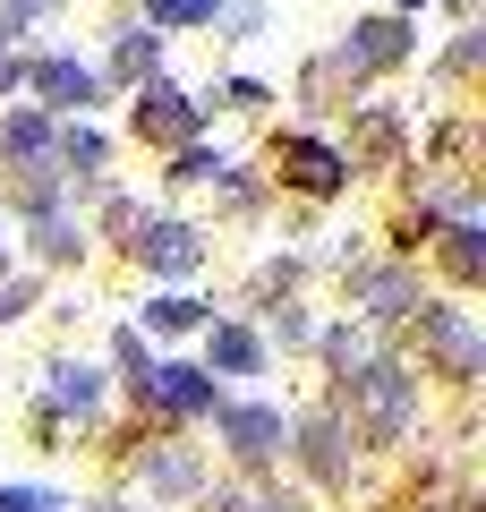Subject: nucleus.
Here are the masks:
<instances>
[{"mask_svg": "<svg viewBox=\"0 0 486 512\" xmlns=\"http://www.w3.org/2000/svg\"><path fill=\"white\" fill-rule=\"evenodd\" d=\"M214 103H231V111H265V103H273V86H256V77H231Z\"/></svg>", "mask_w": 486, "mask_h": 512, "instance_id": "393cba45", "label": "nucleus"}, {"mask_svg": "<svg viewBox=\"0 0 486 512\" xmlns=\"http://www.w3.org/2000/svg\"><path fill=\"white\" fill-rule=\"evenodd\" d=\"M145 487H154V495H188V487H197V461H188V453H154V461H145Z\"/></svg>", "mask_w": 486, "mask_h": 512, "instance_id": "f3484780", "label": "nucleus"}, {"mask_svg": "<svg viewBox=\"0 0 486 512\" xmlns=\"http://www.w3.org/2000/svg\"><path fill=\"white\" fill-rule=\"evenodd\" d=\"M18 77H26V60H18V52H9V43H0V94L18 86Z\"/></svg>", "mask_w": 486, "mask_h": 512, "instance_id": "bb28decb", "label": "nucleus"}, {"mask_svg": "<svg viewBox=\"0 0 486 512\" xmlns=\"http://www.w3.org/2000/svg\"><path fill=\"white\" fill-rule=\"evenodd\" d=\"M128 120H137L145 146H188V137H197V120H205V103H197V94H180V86H162V77H145Z\"/></svg>", "mask_w": 486, "mask_h": 512, "instance_id": "20e7f679", "label": "nucleus"}, {"mask_svg": "<svg viewBox=\"0 0 486 512\" xmlns=\"http://www.w3.org/2000/svg\"><path fill=\"white\" fill-rule=\"evenodd\" d=\"M359 308L393 325V316H418L427 299H418V274H410V265H376V274H359Z\"/></svg>", "mask_w": 486, "mask_h": 512, "instance_id": "9d476101", "label": "nucleus"}, {"mask_svg": "<svg viewBox=\"0 0 486 512\" xmlns=\"http://www.w3.org/2000/svg\"><path fill=\"white\" fill-rule=\"evenodd\" d=\"M342 384H350V410H359V427H367V436H384V444H393L401 427H410L418 376H410L401 359H367L359 376H342Z\"/></svg>", "mask_w": 486, "mask_h": 512, "instance_id": "f257e3e1", "label": "nucleus"}, {"mask_svg": "<svg viewBox=\"0 0 486 512\" xmlns=\"http://www.w3.org/2000/svg\"><path fill=\"white\" fill-rule=\"evenodd\" d=\"M128 248H137V265H154V274H171V282L205 265V231L197 222H137Z\"/></svg>", "mask_w": 486, "mask_h": 512, "instance_id": "0eeeda50", "label": "nucleus"}, {"mask_svg": "<svg viewBox=\"0 0 486 512\" xmlns=\"http://www.w3.org/2000/svg\"><path fill=\"white\" fill-rule=\"evenodd\" d=\"M401 60H410V18H367V26H350V43H342L333 69L342 77H376V69H401Z\"/></svg>", "mask_w": 486, "mask_h": 512, "instance_id": "423d86ee", "label": "nucleus"}, {"mask_svg": "<svg viewBox=\"0 0 486 512\" xmlns=\"http://www.w3.org/2000/svg\"><path fill=\"white\" fill-rule=\"evenodd\" d=\"M214 419H222V444H231L248 470H265V461L282 453V436H290L273 402H214Z\"/></svg>", "mask_w": 486, "mask_h": 512, "instance_id": "39448f33", "label": "nucleus"}, {"mask_svg": "<svg viewBox=\"0 0 486 512\" xmlns=\"http://www.w3.org/2000/svg\"><path fill=\"white\" fill-rule=\"evenodd\" d=\"M273 171H282V188H299V197H342L350 188V154L324 146V137H307V128L273 137Z\"/></svg>", "mask_w": 486, "mask_h": 512, "instance_id": "f03ea898", "label": "nucleus"}, {"mask_svg": "<svg viewBox=\"0 0 486 512\" xmlns=\"http://www.w3.org/2000/svg\"><path fill=\"white\" fill-rule=\"evenodd\" d=\"M145 325L154 333H188V325H205V308L188 291H162V299H145Z\"/></svg>", "mask_w": 486, "mask_h": 512, "instance_id": "dca6fc26", "label": "nucleus"}, {"mask_svg": "<svg viewBox=\"0 0 486 512\" xmlns=\"http://www.w3.org/2000/svg\"><path fill=\"white\" fill-rule=\"evenodd\" d=\"M137 402L171 410V419H205L222 393H214V367H197V359H154V367H145V384H137Z\"/></svg>", "mask_w": 486, "mask_h": 512, "instance_id": "7ed1b4c3", "label": "nucleus"}, {"mask_svg": "<svg viewBox=\"0 0 486 512\" xmlns=\"http://www.w3.org/2000/svg\"><path fill=\"white\" fill-rule=\"evenodd\" d=\"M111 359H120V376H128V384H145V367H154V350H145V333L128 325V333H111Z\"/></svg>", "mask_w": 486, "mask_h": 512, "instance_id": "412c9836", "label": "nucleus"}, {"mask_svg": "<svg viewBox=\"0 0 486 512\" xmlns=\"http://www.w3.org/2000/svg\"><path fill=\"white\" fill-rule=\"evenodd\" d=\"M94 402H103V376H94L86 359H60L52 367V410H77V419H86Z\"/></svg>", "mask_w": 486, "mask_h": 512, "instance_id": "ddd939ff", "label": "nucleus"}, {"mask_svg": "<svg viewBox=\"0 0 486 512\" xmlns=\"http://www.w3.org/2000/svg\"><path fill=\"white\" fill-rule=\"evenodd\" d=\"M214 367L222 376H256V367H265V342H256L248 325H214Z\"/></svg>", "mask_w": 486, "mask_h": 512, "instance_id": "2eb2a0df", "label": "nucleus"}, {"mask_svg": "<svg viewBox=\"0 0 486 512\" xmlns=\"http://www.w3.org/2000/svg\"><path fill=\"white\" fill-rule=\"evenodd\" d=\"M103 154H111V146L94 137V128H69V137H60V171H69V163H77V171H103Z\"/></svg>", "mask_w": 486, "mask_h": 512, "instance_id": "aec40b11", "label": "nucleus"}, {"mask_svg": "<svg viewBox=\"0 0 486 512\" xmlns=\"http://www.w3.org/2000/svg\"><path fill=\"white\" fill-rule=\"evenodd\" d=\"M171 180H222V154H205V146H180V163H171Z\"/></svg>", "mask_w": 486, "mask_h": 512, "instance_id": "b1692460", "label": "nucleus"}, {"mask_svg": "<svg viewBox=\"0 0 486 512\" xmlns=\"http://www.w3.org/2000/svg\"><path fill=\"white\" fill-rule=\"evenodd\" d=\"M222 0H154V26H205Z\"/></svg>", "mask_w": 486, "mask_h": 512, "instance_id": "4be33fe9", "label": "nucleus"}, {"mask_svg": "<svg viewBox=\"0 0 486 512\" xmlns=\"http://www.w3.org/2000/svg\"><path fill=\"white\" fill-rule=\"evenodd\" d=\"M0 512H69L52 487H0Z\"/></svg>", "mask_w": 486, "mask_h": 512, "instance_id": "5701e85b", "label": "nucleus"}, {"mask_svg": "<svg viewBox=\"0 0 486 512\" xmlns=\"http://www.w3.org/2000/svg\"><path fill=\"white\" fill-rule=\"evenodd\" d=\"M324 359H333V376H359V367H367V333L333 325V333H324Z\"/></svg>", "mask_w": 486, "mask_h": 512, "instance_id": "6ab92c4d", "label": "nucleus"}, {"mask_svg": "<svg viewBox=\"0 0 486 512\" xmlns=\"http://www.w3.org/2000/svg\"><path fill=\"white\" fill-rule=\"evenodd\" d=\"M410 9H427V0H393V18H410Z\"/></svg>", "mask_w": 486, "mask_h": 512, "instance_id": "cd10ccee", "label": "nucleus"}, {"mask_svg": "<svg viewBox=\"0 0 486 512\" xmlns=\"http://www.w3.org/2000/svg\"><path fill=\"white\" fill-rule=\"evenodd\" d=\"M418 333H427V350H435V367H444V376H478L486 367V350H478V325H469L461 308H418Z\"/></svg>", "mask_w": 486, "mask_h": 512, "instance_id": "6e6552de", "label": "nucleus"}, {"mask_svg": "<svg viewBox=\"0 0 486 512\" xmlns=\"http://www.w3.org/2000/svg\"><path fill=\"white\" fill-rule=\"evenodd\" d=\"M94 512H128V504H94Z\"/></svg>", "mask_w": 486, "mask_h": 512, "instance_id": "c756f323", "label": "nucleus"}, {"mask_svg": "<svg viewBox=\"0 0 486 512\" xmlns=\"http://www.w3.org/2000/svg\"><path fill=\"white\" fill-rule=\"evenodd\" d=\"M0 274H9V239H0Z\"/></svg>", "mask_w": 486, "mask_h": 512, "instance_id": "c85d7f7f", "label": "nucleus"}, {"mask_svg": "<svg viewBox=\"0 0 486 512\" xmlns=\"http://www.w3.org/2000/svg\"><path fill=\"white\" fill-rule=\"evenodd\" d=\"M444 265H452V282H478L486 274V231H478V222H444Z\"/></svg>", "mask_w": 486, "mask_h": 512, "instance_id": "4468645a", "label": "nucleus"}, {"mask_svg": "<svg viewBox=\"0 0 486 512\" xmlns=\"http://www.w3.org/2000/svg\"><path fill=\"white\" fill-rule=\"evenodd\" d=\"M299 461L324 478V487H342V478H350V444H342V419H307V427H299Z\"/></svg>", "mask_w": 486, "mask_h": 512, "instance_id": "9b49d317", "label": "nucleus"}, {"mask_svg": "<svg viewBox=\"0 0 486 512\" xmlns=\"http://www.w3.org/2000/svg\"><path fill=\"white\" fill-rule=\"evenodd\" d=\"M26 77H35V94H43L52 111H94V94H103V77H94L86 60H69V52H43Z\"/></svg>", "mask_w": 486, "mask_h": 512, "instance_id": "1a4fd4ad", "label": "nucleus"}, {"mask_svg": "<svg viewBox=\"0 0 486 512\" xmlns=\"http://www.w3.org/2000/svg\"><path fill=\"white\" fill-rule=\"evenodd\" d=\"M35 248L43 256H77V248H86V231H77L69 214H35Z\"/></svg>", "mask_w": 486, "mask_h": 512, "instance_id": "a211bd4d", "label": "nucleus"}, {"mask_svg": "<svg viewBox=\"0 0 486 512\" xmlns=\"http://www.w3.org/2000/svg\"><path fill=\"white\" fill-rule=\"evenodd\" d=\"M154 60H162V35L120 26V43H111V77H120V86H145V77H154Z\"/></svg>", "mask_w": 486, "mask_h": 512, "instance_id": "f8f14e48", "label": "nucleus"}, {"mask_svg": "<svg viewBox=\"0 0 486 512\" xmlns=\"http://www.w3.org/2000/svg\"><path fill=\"white\" fill-rule=\"evenodd\" d=\"M26 308H35V282H26V274H18V282H0V325H18Z\"/></svg>", "mask_w": 486, "mask_h": 512, "instance_id": "a878e982", "label": "nucleus"}]
</instances>
